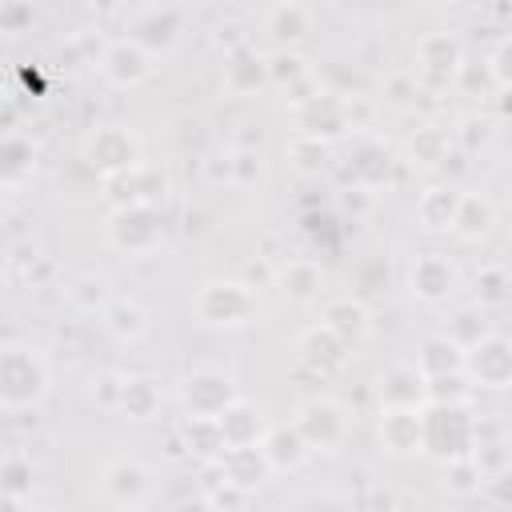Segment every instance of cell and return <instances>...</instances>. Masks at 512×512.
Instances as JSON below:
<instances>
[{
	"label": "cell",
	"instance_id": "6da1fadb",
	"mask_svg": "<svg viewBox=\"0 0 512 512\" xmlns=\"http://www.w3.org/2000/svg\"><path fill=\"white\" fill-rule=\"evenodd\" d=\"M52 388V368L36 344L8 340L0 348V408L8 416L36 408Z\"/></svg>",
	"mask_w": 512,
	"mask_h": 512
},
{
	"label": "cell",
	"instance_id": "7a4b0ae2",
	"mask_svg": "<svg viewBox=\"0 0 512 512\" xmlns=\"http://www.w3.org/2000/svg\"><path fill=\"white\" fill-rule=\"evenodd\" d=\"M256 312H260V300L240 276H212L192 292V316L208 328L236 332V328H248Z\"/></svg>",
	"mask_w": 512,
	"mask_h": 512
},
{
	"label": "cell",
	"instance_id": "3957f363",
	"mask_svg": "<svg viewBox=\"0 0 512 512\" xmlns=\"http://www.w3.org/2000/svg\"><path fill=\"white\" fill-rule=\"evenodd\" d=\"M476 424L480 416H472V408L424 404V456H432L436 464L476 456Z\"/></svg>",
	"mask_w": 512,
	"mask_h": 512
},
{
	"label": "cell",
	"instance_id": "277c9868",
	"mask_svg": "<svg viewBox=\"0 0 512 512\" xmlns=\"http://www.w3.org/2000/svg\"><path fill=\"white\" fill-rule=\"evenodd\" d=\"M80 156L100 180H116V176L132 172L136 164H144V144L128 124H100L88 132Z\"/></svg>",
	"mask_w": 512,
	"mask_h": 512
},
{
	"label": "cell",
	"instance_id": "5b68a950",
	"mask_svg": "<svg viewBox=\"0 0 512 512\" xmlns=\"http://www.w3.org/2000/svg\"><path fill=\"white\" fill-rule=\"evenodd\" d=\"M176 400H180L184 416H208V420H216V416H224L240 400V384H236L232 372L204 364V368H188L180 376Z\"/></svg>",
	"mask_w": 512,
	"mask_h": 512
},
{
	"label": "cell",
	"instance_id": "8992f818",
	"mask_svg": "<svg viewBox=\"0 0 512 512\" xmlns=\"http://www.w3.org/2000/svg\"><path fill=\"white\" fill-rule=\"evenodd\" d=\"M104 236L120 256H152L164 248V216L160 208H148V204L112 208Z\"/></svg>",
	"mask_w": 512,
	"mask_h": 512
},
{
	"label": "cell",
	"instance_id": "52a82bcc",
	"mask_svg": "<svg viewBox=\"0 0 512 512\" xmlns=\"http://www.w3.org/2000/svg\"><path fill=\"white\" fill-rule=\"evenodd\" d=\"M292 424L300 428V436L308 440L312 452H336V448H344V440H348L352 416H348V408H344L340 400H332V396H308V400L296 404Z\"/></svg>",
	"mask_w": 512,
	"mask_h": 512
},
{
	"label": "cell",
	"instance_id": "ba28073f",
	"mask_svg": "<svg viewBox=\"0 0 512 512\" xmlns=\"http://www.w3.org/2000/svg\"><path fill=\"white\" fill-rule=\"evenodd\" d=\"M412 60H416V80L420 88H444V84H456L460 68H464V44L456 32L448 28H436V32H424L412 48Z\"/></svg>",
	"mask_w": 512,
	"mask_h": 512
},
{
	"label": "cell",
	"instance_id": "9c48e42d",
	"mask_svg": "<svg viewBox=\"0 0 512 512\" xmlns=\"http://www.w3.org/2000/svg\"><path fill=\"white\" fill-rule=\"evenodd\" d=\"M180 32H184V8L176 4H144L124 16V36L148 48L156 60L180 44Z\"/></svg>",
	"mask_w": 512,
	"mask_h": 512
},
{
	"label": "cell",
	"instance_id": "30bf717a",
	"mask_svg": "<svg viewBox=\"0 0 512 512\" xmlns=\"http://www.w3.org/2000/svg\"><path fill=\"white\" fill-rule=\"evenodd\" d=\"M156 476L140 456H112L100 468V492L116 504V508H144L152 500Z\"/></svg>",
	"mask_w": 512,
	"mask_h": 512
},
{
	"label": "cell",
	"instance_id": "8fae6325",
	"mask_svg": "<svg viewBox=\"0 0 512 512\" xmlns=\"http://www.w3.org/2000/svg\"><path fill=\"white\" fill-rule=\"evenodd\" d=\"M464 376L476 392H508L512 388V336H484L464 356Z\"/></svg>",
	"mask_w": 512,
	"mask_h": 512
},
{
	"label": "cell",
	"instance_id": "7c38bea8",
	"mask_svg": "<svg viewBox=\"0 0 512 512\" xmlns=\"http://www.w3.org/2000/svg\"><path fill=\"white\" fill-rule=\"evenodd\" d=\"M96 68H100V76H104L112 88H140V84L152 80V72H156V56H152L148 48H140L136 40L116 36V40L104 44Z\"/></svg>",
	"mask_w": 512,
	"mask_h": 512
},
{
	"label": "cell",
	"instance_id": "4fadbf2b",
	"mask_svg": "<svg viewBox=\"0 0 512 512\" xmlns=\"http://www.w3.org/2000/svg\"><path fill=\"white\" fill-rule=\"evenodd\" d=\"M460 288V268L444 252H416L408 264V292L420 304H444Z\"/></svg>",
	"mask_w": 512,
	"mask_h": 512
},
{
	"label": "cell",
	"instance_id": "5bb4252c",
	"mask_svg": "<svg viewBox=\"0 0 512 512\" xmlns=\"http://www.w3.org/2000/svg\"><path fill=\"white\" fill-rule=\"evenodd\" d=\"M172 192V180L164 168L156 164H136L132 172L116 176V180H104V196L112 208H132V204H148V208H160Z\"/></svg>",
	"mask_w": 512,
	"mask_h": 512
},
{
	"label": "cell",
	"instance_id": "9a60e30c",
	"mask_svg": "<svg viewBox=\"0 0 512 512\" xmlns=\"http://www.w3.org/2000/svg\"><path fill=\"white\" fill-rule=\"evenodd\" d=\"M292 120H296V132L300 136H312V140H324V144H336L348 136V120H344V96L336 92H316L312 100L296 104L292 108Z\"/></svg>",
	"mask_w": 512,
	"mask_h": 512
},
{
	"label": "cell",
	"instance_id": "2e32d148",
	"mask_svg": "<svg viewBox=\"0 0 512 512\" xmlns=\"http://www.w3.org/2000/svg\"><path fill=\"white\" fill-rule=\"evenodd\" d=\"M296 360H300L308 372H316V376L324 380V376H340V372L348 368L352 348H348L336 332H328L324 324H312V328H304V332L296 336Z\"/></svg>",
	"mask_w": 512,
	"mask_h": 512
},
{
	"label": "cell",
	"instance_id": "e0dca14e",
	"mask_svg": "<svg viewBox=\"0 0 512 512\" xmlns=\"http://www.w3.org/2000/svg\"><path fill=\"white\" fill-rule=\"evenodd\" d=\"M376 436L388 456H416L424 452V408H380Z\"/></svg>",
	"mask_w": 512,
	"mask_h": 512
},
{
	"label": "cell",
	"instance_id": "ac0fdd59",
	"mask_svg": "<svg viewBox=\"0 0 512 512\" xmlns=\"http://www.w3.org/2000/svg\"><path fill=\"white\" fill-rule=\"evenodd\" d=\"M220 84H224L228 96H256V92L272 88L268 84V56L256 52L252 44H240V48L224 52V60H220Z\"/></svg>",
	"mask_w": 512,
	"mask_h": 512
},
{
	"label": "cell",
	"instance_id": "d6986e66",
	"mask_svg": "<svg viewBox=\"0 0 512 512\" xmlns=\"http://www.w3.org/2000/svg\"><path fill=\"white\" fill-rule=\"evenodd\" d=\"M460 196H464V188H456V184H428V188H420V196H416V224H420V232H428V236L452 232L456 212H460Z\"/></svg>",
	"mask_w": 512,
	"mask_h": 512
},
{
	"label": "cell",
	"instance_id": "ffe728a7",
	"mask_svg": "<svg viewBox=\"0 0 512 512\" xmlns=\"http://www.w3.org/2000/svg\"><path fill=\"white\" fill-rule=\"evenodd\" d=\"M324 264L320 260H308V256H296V260H280V272H276V292L288 300V304H316L320 292H324Z\"/></svg>",
	"mask_w": 512,
	"mask_h": 512
},
{
	"label": "cell",
	"instance_id": "44dd1931",
	"mask_svg": "<svg viewBox=\"0 0 512 512\" xmlns=\"http://www.w3.org/2000/svg\"><path fill=\"white\" fill-rule=\"evenodd\" d=\"M320 324H324L328 332H336L348 348H356V344L368 340V332H372V312H368V304H364L360 296H332V300H324V308H320Z\"/></svg>",
	"mask_w": 512,
	"mask_h": 512
},
{
	"label": "cell",
	"instance_id": "7402d4cb",
	"mask_svg": "<svg viewBox=\"0 0 512 512\" xmlns=\"http://www.w3.org/2000/svg\"><path fill=\"white\" fill-rule=\"evenodd\" d=\"M260 24H264V32L276 40V48H296V44L312 32L316 12H312L308 4H300V0H280V4H268V8L260 12Z\"/></svg>",
	"mask_w": 512,
	"mask_h": 512
},
{
	"label": "cell",
	"instance_id": "603a6c76",
	"mask_svg": "<svg viewBox=\"0 0 512 512\" xmlns=\"http://www.w3.org/2000/svg\"><path fill=\"white\" fill-rule=\"evenodd\" d=\"M376 392H380V408H424L428 404V380L416 364L384 368Z\"/></svg>",
	"mask_w": 512,
	"mask_h": 512
},
{
	"label": "cell",
	"instance_id": "cb8c5ba5",
	"mask_svg": "<svg viewBox=\"0 0 512 512\" xmlns=\"http://www.w3.org/2000/svg\"><path fill=\"white\" fill-rule=\"evenodd\" d=\"M452 152H456V140H452V132H448L444 124H436V120H420V124L408 132V140H404V156H408V164H416V168H444Z\"/></svg>",
	"mask_w": 512,
	"mask_h": 512
},
{
	"label": "cell",
	"instance_id": "d4e9b609",
	"mask_svg": "<svg viewBox=\"0 0 512 512\" xmlns=\"http://www.w3.org/2000/svg\"><path fill=\"white\" fill-rule=\"evenodd\" d=\"M216 424H220V432H224V440H228V448H256V444H264V436H268V416L252 404V400H236L224 416H216Z\"/></svg>",
	"mask_w": 512,
	"mask_h": 512
},
{
	"label": "cell",
	"instance_id": "484cf974",
	"mask_svg": "<svg viewBox=\"0 0 512 512\" xmlns=\"http://www.w3.org/2000/svg\"><path fill=\"white\" fill-rule=\"evenodd\" d=\"M260 448H264V456H268L272 472H300V468L316 456L292 420H288V424H272Z\"/></svg>",
	"mask_w": 512,
	"mask_h": 512
},
{
	"label": "cell",
	"instance_id": "4316f807",
	"mask_svg": "<svg viewBox=\"0 0 512 512\" xmlns=\"http://www.w3.org/2000/svg\"><path fill=\"white\" fill-rule=\"evenodd\" d=\"M216 468H220V480H228V484H236L244 492H256V488H264L276 476L260 444L256 448H228Z\"/></svg>",
	"mask_w": 512,
	"mask_h": 512
},
{
	"label": "cell",
	"instance_id": "83f0119b",
	"mask_svg": "<svg viewBox=\"0 0 512 512\" xmlns=\"http://www.w3.org/2000/svg\"><path fill=\"white\" fill-rule=\"evenodd\" d=\"M160 404H164V392H160V380L156 376H124V392H120V408L116 416L132 420V424H144L152 416H160Z\"/></svg>",
	"mask_w": 512,
	"mask_h": 512
},
{
	"label": "cell",
	"instance_id": "f1b7e54d",
	"mask_svg": "<svg viewBox=\"0 0 512 512\" xmlns=\"http://www.w3.org/2000/svg\"><path fill=\"white\" fill-rule=\"evenodd\" d=\"M180 444H184V452L196 456L200 464H220L224 452H228V440H224L220 424L208 420V416H184V424H180Z\"/></svg>",
	"mask_w": 512,
	"mask_h": 512
},
{
	"label": "cell",
	"instance_id": "f546056e",
	"mask_svg": "<svg viewBox=\"0 0 512 512\" xmlns=\"http://www.w3.org/2000/svg\"><path fill=\"white\" fill-rule=\"evenodd\" d=\"M100 320H104L108 336L120 340V344H140V340L148 336V328H152L148 308H144L140 300H132V296H116L112 308H108Z\"/></svg>",
	"mask_w": 512,
	"mask_h": 512
},
{
	"label": "cell",
	"instance_id": "4dcf8cb0",
	"mask_svg": "<svg viewBox=\"0 0 512 512\" xmlns=\"http://www.w3.org/2000/svg\"><path fill=\"white\" fill-rule=\"evenodd\" d=\"M392 148L388 144H380V140H364V144H356V152H352V160H348V172H352V184H364V188H384L388 184V176H392Z\"/></svg>",
	"mask_w": 512,
	"mask_h": 512
},
{
	"label": "cell",
	"instance_id": "1f68e13d",
	"mask_svg": "<svg viewBox=\"0 0 512 512\" xmlns=\"http://www.w3.org/2000/svg\"><path fill=\"white\" fill-rule=\"evenodd\" d=\"M64 300H68L80 316H104L116 296H112V284H108L100 272H76V276H68V284H64Z\"/></svg>",
	"mask_w": 512,
	"mask_h": 512
},
{
	"label": "cell",
	"instance_id": "d6a6232c",
	"mask_svg": "<svg viewBox=\"0 0 512 512\" xmlns=\"http://www.w3.org/2000/svg\"><path fill=\"white\" fill-rule=\"evenodd\" d=\"M492 228H496V204L488 200V192H464V196H460L456 224H452V236L476 244V240H484Z\"/></svg>",
	"mask_w": 512,
	"mask_h": 512
},
{
	"label": "cell",
	"instance_id": "836d02e7",
	"mask_svg": "<svg viewBox=\"0 0 512 512\" xmlns=\"http://www.w3.org/2000/svg\"><path fill=\"white\" fill-rule=\"evenodd\" d=\"M464 348L452 344L444 332L428 336L420 348H416V368L424 372V380H436V376H452V372H464Z\"/></svg>",
	"mask_w": 512,
	"mask_h": 512
},
{
	"label": "cell",
	"instance_id": "e575fe53",
	"mask_svg": "<svg viewBox=\"0 0 512 512\" xmlns=\"http://www.w3.org/2000/svg\"><path fill=\"white\" fill-rule=\"evenodd\" d=\"M36 172V144L24 136V132H8L4 144H0V180L4 188H20L28 176Z\"/></svg>",
	"mask_w": 512,
	"mask_h": 512
},
{
	"label": "cell",
	"instance_id": "d590c367",
	"mask_svg": "<svg viewBox=\"0 0 512 512\" xmlns=\"http://www.w3.org/2000/svg\"><path fill=\"white\" fill-rule=\"evenodd\" d=\"M284 156H288V168H292L296 176L316 180V176H324V172H328V164H332V144L292 132V136H288V144H284Z\"/></svg>",
	"mask_w": 512,
	"mask_h": 512
},
{
	"label": "cell",
	"instance_id": "8d00e7d4",
	"mask_svg": "<svg viewBox=\"0 0 512 512\" xmlns=\"http://www.w3.org/2000/svg\"><path fill=\"white\" fill-rule=\"evenodd\" d=\"M444 336L468 352V348H476L484 336H492V324H488L484 308L472 300V304H460V308H452V316L444 320Z\"/></svg>",
	"mask_w": 512,
	"mask_h": 512
},
{
	"label": "cell",
	"instance_id": "74e56055",
	"mask_svg": "<svg viewBox=\"0 0 512 512\" xmlns=\"http://www.w3.org/2000/svg\"><path fill=\"white\" fill-rule=\"evenodd\" d=\"M316 64H308V56L300 48H276L268 52V84L280 92H292L296 84H304L312 76Z\"/></svg>",
	"mask_w": 512,
	"mask_h": 512
},
{
	"label": "cell",
	"instance_id": "f35d334b",
	"mask_svg": "<svg viewBox=\"0 0 512 512\" xmlns=\"http://www.w3.org/2000/svg\"><path fill=\"white\" fill-rule=\"evenodd\" d=\"M472 296L480 308H500L512 300V272L504 264H484L472 276Z\"/></svg>",
	"mask_w": 512,
	"mask_h": 512
},
{
	"label": "cell",
	"instance_id": "ab89813d",
	"mask_svg": "<svg viewBox=\"0 0 512 512\" xmlns=\"http://www.w3.org/2000/svg\"><path fill=\"white\" fill-rule=\"evenodd\" d=\"M472 396H476V388L464 372L428 380V404H436V408H472Z\"/></svg>",
	"mask_w": 512,
	"mask_h": 512
},
{
	"label": "cell",
	"instance_id": "60d3db41",
	"mask_svg": "<svg viewBox=\"0 0 512 512\" xmlns=\"http://www.w3.org/2000/svg\"><path fill=\"white\" fill-rule=\"evenodd\" d=\"M444 468V488L452 492V496H476L480 488H484V468L476 464V456H464V460H448V464H440Z\"/></svg>",
	"mask_w": 512,
	"mask_h": 512
},
{
	"label": "cell",
	"instance_id": "b9f144b4",
	"mask_svg": "<svg viewBox=\"0 0 512 512\" xmlns=\"http://www.w3.org/2000/svg\"><path fill=\"white\" fill-rule=\"evenodd\" d=\"M0 484H4V496L32 500V460L20 456V452H8L4 464H0Z\"/></svg>",
	"mask_w": 512,
	"mask_h": 512
},
{
	"label": "cell",
	"instance_id": "7bdbcfd3",
	"mask_svg": "<svg viewBox=\"0 0 512 512\" xmlns=\"http://www.w3.org/2000/svg\"><path fill=\"white\" fill-rule=\"evenodd\" d=\"M232 188H256L264 180V156L260 148H232Z\"/></svg>",
	"mask_w": 512,
	"mask_h": 512
},
{
	"label": "cell",
	"instance_id": "ee69618b",
	"mask_svg": "<svg viewBox=\"0 0 512 512\" xmlns=\"http://www.w3.org/2000/svg\"><path fill=\"white\" fill-rule=\"evenodd\" d=\"M120 392H124V376L120 372H96L88 380V400L100 412H116L120 408Z\"/></svg>",
	"mask_w": 512,
	"mask_h": 512
},
{
	"label": "cell",
	"instance_id": "f6af8a7d",
	"mask_svg": "<svg viewBox=\"0 0 512 512\" xmlns=\"http://www.w3.org/2000/svg\"><path fill=\"white\" fill-rule=\"evenodd\" d=\"M452 140H456V148L468 156V152H480L488 140H492V120H484V116H464L460 120V128H452Z\"/></svg>",
	"mask_w": 512,
	"mask_h": 512
},
{
	"label": "cell",
	"instance_id": "bcb514c9",
	"mask_svg": "<svg viewBox=\"0 0 512 512\" xmlns=\"http://www.w3.org/2000/svg\"><path fill=\"white\" fill-rule=\"evenodd\" d=\"M276 272H280V264H276V256H252V260H244V268H240V280L260 296L264 288H276Z\"/></svg>",
	"mask_w": 512,
	"mask_h": 512
},
{
	"label": "cell",
	"instance_id": "7dc6e473",
	"mask_svg": "<svg viewBox=\"0 0 512 512\" xmlns=\"http://www.w3.org/2000/svg\"><path fill=\"white\" fill-rule=\"evenodd\" d=\"M204 496L212 500V508H216V512H240V508L248 504V496H252V492H244V488H236V484L220 480V468H216V480L204 488Z\"/></svg>",
	"mask_w": 512,
	"mask_h": 512
},
{
	"label": "cell",
	"instance_id": "c3c4849f",
	"mask_svg": "<svg viewBox=\"0 0 512 512\" xmlns=\"http://www.w3.org/2000/svg\"><path fill=\"white\" fill-rule=\"evenodd\" d=\"M344 120H348V132H368L372 120H376V100L364 96V92L344 96Z\"/></svg>",
	"mask_w": 512,
	"mask_h": 512
},
{
	"label": "cell",
	"instance_id": "681fc988",
	"mask_svg": "<svg viewBox=\"0 0 512 512\" xmlns=\"http://www.w3.org/2000/svg\"><path fill=\"white\" fill-rule=\"evenodd\" d=\"M416 96H420L416 72H392V76H388V84H384V100H388V104L408 108V104H416Z\"/></svg>",
	"mask_w": 512,
	"mask_h": 512
},
{
	"label": "cell",
	"instance_id": "f907efd6",
	"mask_svg": "<svg viewBox=\"0 0 512 512\" xmlns=\"http://www.w3.org/2000/svg\"><path fill=\"white\" fill-rule=\"evenodd\" d=\"M488 72H492V84H496L500 92H512V32L492 48V56H488Z\"/></svg>",
	"mask_w": 512,
	"mask_h": 512
},
{
	"label": "cell",
	"instance_id": "816d5d0a",
	"mask_svg": "<svg viewBox=\"0 0 512 512\" xmlns=\"http://www.w3.org/2000/svg\"><path fill=\"white\" fill-rule=\"evenodd\" d=\"M336 200H340V212H348V216H368L372 204H376V192L364 188V184H344Z\"/></svg>",
	"mask_w": 512,
	"mask_h": 512
},
{
	"label": "cell",
	"instance_id": "f5cc1de1",
	"mask_svg": "<svg viewBox=\"0 0 512 512\" xmlns=\"http://www.w3.org/2000/svg\"><path fill=\"white\" fill-rule=\"evenodd\" d=\"M32 20H36L32 4H24V0H8V4H0V32L16 36V32H24Z\"/></svg>",
	"mask_w": 512,
	"mask_h": 512
},
{
	"label": "cell",
	"instance_id": "db71d44e",
	"mask_svg": "<svg viewBox=\"0 0 512 512\" xmlns=\"http://www.w3.org/2000/svg\"><path fill=\"white\" fill-rule=\"evenodd\" d=\"M200 172H204L208 184H228V188H232V152H228V148H224V152H208V156L200 160Z\"/></svg>",
	"mask_w": 512,
	"mask_h": 512
},
{
	"label": "cell",
	"instance_id": "11a10c76",
	"mask_svg": "<svg viewBox=\"0 0 512 512\" xmlns=\"http://www.w3.org/2000/svg\"><path fill=\"white\" fill-rule=\"evenodd\" d=\"M484 492L496 500V504H512V464L508 468H500V472H492L488 480H484Z\"/></svg>",
	"mask_w": 512,
	"mask_h": 512
},
{
	"label": "cell",
	"instance_id": "9f6ffc18",
	"mask_svg": "<svg viewBox=\"0 0 512 512\" xmlns=\"http://www.w3.org/2000/svg\"><path fill=\"white\" fill-rule=\"evenodd\" d=\"M172 512H216V508H212V500H208L204 492H196V496L176 500V504H172Z\"/></svg>",
	"mask_w": 512,
	"mask_h": 512
},
{
	"label": "cell",
	"instance_id": "6f0895ef",
	"mask_svg": "<svg viewBox=\"0 0 512 512\" xmlns=\"http://www.w3.org/2000/svg\"><path fill=\"white\" fill-rule=\"evenodd\" d=\"M0 512H32V500H24V496H0Z\"/></svg>",
	"mask_w": 512,
	"mask_h": 512
},
{
	"label": "cell",
	"instance_id": "680465c9",
	"mask_svg": "<svg viewBox=\"0 0 512 512\" xmlns=\"http://www.w3.org/2000/svg\"><path fill=\"white\" fill-rule=\"evenodd\" d=\"M116 512H140V508H116Z\"/></svg>",
	"mask_w": 512,
	"mask_h": 512
}]
</instances>
